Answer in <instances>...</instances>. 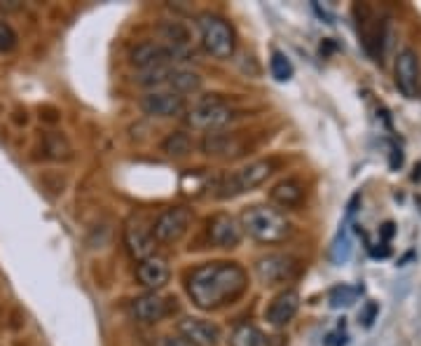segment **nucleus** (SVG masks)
Here are the masks:
<instances>
[{
    "label": "nucleus",
    "instance_id": "f8f14e48",
    "mask_svg": "<svg viewBox=\"0 0 421 346\" xmlns=\"http://www.w3.org/2000/svg\"><path fill=\"white\" fill-rule=\"evenodd\" d=\"M129 311H132V319L141 326H155L169 314V302H166L159 292H145L132 299L129 304Z\"/></svg>",
    "mask_w": 421,
    "mask_h": 346
},
{
    "label": "nucleus",
    "instance_id": "5701e85b",
    "mask_svg": "<svg viewBox=\"0 0 421 346\" xmlns=\"http://www.w3.org/2000/svg\"><path fill=\"white\" fill-rule=\"evenodd\" d=\"M270 70L274 80H279V82H288V80L293 78V63H290V58L283 54V51H274L272 54Z\"/></svg>",
    "mask_w": 421,
    "mask_h": 346
},
{
    "label": "nucleus",
    "instance_id": "20e7f679",
    "mask_svg": "<svg viewBox=\"0 0 421 346\" xmlns=\"http://www.w3.org/2000/svg\"><path fill=\"white\" fill-rule=\"evenodd\" d=\"M272 171H274V164L270 159L251 161V164H246L244 168H239V171L227 175V178L218 185V197L232 199V197H239L244 192H251V190L263 185V183L272 175Z\"/></svg>",
    "mask_w": 421,
    "mask_h": 346
},
{
    "label": "nucleus",
    "instance_id": "b1692460",
    "mask_svg": "<svg viewBox=\"0 0 421 346\" xmlns=\"http://www.w3.org/2000/svg\"><path fill=\"white\" fill-rule=\"evenodd\" d=\"M17 31L7 24L5 19H0V54H5V51H12L17 47Z\"/></svg>",
    "mask_w": 421,
    "mask_h": 346
},
{
    "label": "nucleus",
    "instance_id": "f257e3e1",
    "mask_svg": "<svg viewBox=\"0 0 421 346\" xmlns=\"http://www.w3.org/2000/svg\"><path fill=\"white\" fill-rule=\"evenodd\" d=\"M249 288V276L237 262H208L187 276V295L194 307L215 311L237 302Z\"/></svg>",
    "mask_w": 421,
    "mask_h": 346
},
{
    "label": "nucleus",
    "instance_id": "423d86ee",
    "mask_svg": "<svg viewBox=\"0 0 421 346\" xmlns=\"http://www.w3.org/2000/svg\"><path fill=\"white\" fill-rule=\"evenodd\" d=\"M192 218V211L185 209V206H173V209L162 211L155 220V225H152L155 241L157 244H176L190 232Z\"/></svg>",
    "mask_w": 421,
    "mask_h": 346
},
{
    "label": "nucleus",
    "instance_id": "aec40b11",
    "mask_svg": "<svg viewBox=\"0 0 421 346\" xmlns=\"http://www.w3.org/2000/svg\"><path fill=\"white\" fill-rule=\"evenodd\" d=\"M230 346H270V337L251 323H241L230 335Z\"/></svg>",
    "mask_w": 421,
    "mask_h": 346
},
{
    "label": "nucleus",
    "instance_id": "9d476101",
    "mask_svg": "<svg viewBox=\"0 0 421 346\" xmlns=\"http://www.w3.org/2000/svg\"><path fill=\"white\" fill-rule=\"evenodd\" d=\"M256 274L265 285L286 283L297 274V262L290 255L270 253V255H263L256 262Z\"/></svg>",
    "mask_w": 421,
    "mask_h": 346
},
{
    "label": "nucleus",
    "instance_id": "393cba45",
    "mask_svg": "<svg viewBox=\"0 0 421 346\" xmlns=\"http://www.w3.org/2000/svg\"><path fill=\"white\" fill-rule=\"evenodd\" d=\"M353 299H356V290L349 288V285H342V288H335L330 292V304L335 309L349 307V304H353Z\"/></svg>",
    "mask_w": 421,
    "mask_h": 346
},
{
    "label": "nucleus",
    "instance_id": "f03ea898",
    "mask_svg": "<svg viewBox=\"0 0 421 346\" xmlns=\"http://www.w3.org/2000/svg\"><path fill=\"white\" fill-rule=\"evenodd\" d=\"M239 223H241L244 234H249L251 239L260 241V244H281L293 232L290 220L279 209L267 204H256L246 209Z\"/></svg>",
    "mask_w": 421,
    "mask_h": 346
},
{
    "label": "nucleus",
    "instance_id": "f3484780",
    "mask_svg": "<svg viewBox=\"0 0 421 346\" xmlns=\"http://www.w3.org/2000/svg\"><path fill=\"white\" fill-rule=\"evenodd\" d=\"M136 276H139L141 285H145L150 292H157L159 288H164L171 278L169 262L159 255H152V257H148V260L139 262V267H136Z\"/></svg>",
    "mask_w": 421,
    "mask_h": 346
},
{
    "label": "nucleus",
    "instance_id": "cd10ccee",
    "mask_svg": "<svg viewBox=\"0 0 421 346\" xmlns=\"http://www.w3.org/2000/svg\"><path fill=\"white\" fill-rule=\"evenodd\" d=\"M394 232H396V225L394 223H387V225H384V230H382V237L384 239H391V237H394Z\"/></svg>",
    "mask_w": 421,
    "mask_h": 346
},
{
    "label": "nucleus",
    "instance_id": "4be33fe9",
    "mask_svg": "<svg viewBox=\"0 0 421 346\" xmlns=\"http://www.w3.org/2000/svg\"><path fill=\"white\" fill-rule=\"evenodd\" d=\"M162 150L169 154V157H187V154L192 152V141L190 136L185 134V131H173L164 138L162 143Z\"/></svg>",
    "mask_w": 421,
    "mask_h": 346
},
{
    "label": "nucleus",
    "instance_id": "a878e982",
    "mask_svg": "<svg viewBox=\"0 0 421 346\" xmlns=\"http://www.w3.org/2000/svg\"><path fill=\"white\" fill-rule=\"evenodd\" d=\"M157 346H192L185 340L183 335H164L162 340L157 342Z\"/></svg>",
    "mask_w": 421,
    "mask_h": 346
},
{
    "label": "nucleus",
    "instance_id": "412c9836",
    "mask_svg": "<svg viewBox=\"0 0 421 346\" xmlns=\"http://www.w3.org/2000/svg\"><path fill=\"white\" fill-rule=\"evenodd\" d=\"M159 31L164 35V45L176 49L180 56L185 54V47L187 42H190V33H187V28L183 24H178V21H166V24L159 26Z\"/></svg>",
    "mask_w": 421,
    "mask_h": 346
},
{
    "label": "nucleus",
    "instance_id": "6ab92c4d",
    "mask_svg": "<svg viewBox=\"0 0 421 346\" xmlns=\"http://www.w3.org/2000/svg\"><path fill=\"white\" fill-rule=\"evenodd\" d=\"M270 199L274 204L283 206V209H293V206H297L304 199V185L295 178H286L272 187Z\"/></svg>",
    "mask_w": 421,
    "mask_h": 346
},
{
    "label": "nucleus",
    "instance_id": "6e6552de",
    "mask_svg": "<svg viewBox=\"0 0 421 346\" xmlns=\"http://www.w3.org/2000/svg\"><path fill=\"white\" fill-rule=\"evenodd\" d=\"M180 54L176 49L166 47L164 42H139L132 49V66L139 68L141 73L145 70H157V68H166V66H173V61H178Z\"/></svg>",
    "mask_w": 421,
    "mask_h": 346
},
{
    "label": "nucleus",
    "instance_id": "39448f33",
    "mask_svg": "<svg viewBox=\"0 0 421 346\" xmlns=\"http://www.w3.org/2000/svg\"><path fill=\"white\" fill-rule=\"evenodd\" d=\"M234 117H237L234 110H232L227 103L206 99V101L197 103V106L187 113L185 122L190 124L192 129L213 134V131H222L225 127H230V124L234 122Z\"/></svg>",
    "mask_w": 421,
    "mask_h": 346
},
{
    "label": "nucleus",
    "instance_id": "ddd939ff",
    "mask_svg": "<svg viewBox=\"0 0 421 346\" xmlns=\"http://www.w3.org/2000/svg\"><path fill=\"white\" fill-rule=\"evenodd\" d=\"M206 234L215 246L234 248V246H239V241H241L244 230H241V223H239L237 218L227 216V213H218V216H213L208 220Z\"/></svg>",
    "mask_w": 421,
    "mask_h": 346
},
{
    "label": "nucleus",
    "instance_id": "9b49d317",
    "mask_svg": "<svg viewBox=\"0 0 421 346\" xmlns=\"http://www.w3.org/2000/svg\"><path fill=\"white\" fill-rule=\"evenodd\" d=\"M125 246L129 250V255L139 262L152 257L155 255V248H157L152 227H145L141 220H129L127 227H125Z\"/></svg>",
    "mask_w": 421,
    "mask_h": 346
},
{
    "label": "nucleus",
    "instance_id": "4468645a",
    "mask_svg": "<svg viewBox=\"0 0 421 346\" xmlns=\"http://www.w3.org/2000/svg\"><path fill=\"white\" fill-rule=\"evenodd\" d=\"M178 335H183L192 346H218L222 333L215 323L204 319H183L178 321Z\"/></svg>",
    "mask_w": 421,
    "mask_h": 346
},
{
    "label": "nucleus",
    "instance_id": "0eeeda50",
    "mask_svg": "<svg viewBox=\"0 0 421 346\" xmlns=\"http://www.w3.org/2000/svg\"><path fill=\"white\" fill-rule=\"evenodd\" d=\"M394 80L398 92L405 99H417L419 87H421V66H419V54L412 47H405L398 51L396 66H394Z\"/></svg>",
    "mask_w": 421,
    "mask_h": 346
},
{
    "label": "nucleus",
    "instance_id": "7ed1b4c3",
    "mask_svg": "<svg viewBox=\"0 0 421 346\" xmlns=\"http://www.w3.org/2000/svg\"><path fill=\"white\" fill-rule=\"evenodd\" d=\"M197 26H199L201 45H204V49L210 56L225 61V58H230L234 54V49H237L234 31H232V26L222 17L204 12V14H199Z\"/></svg>",
    "mask_w": 421,
    "mask_h": 346
},
{
    "label": "nucleus",
    "instance_id": "1a4fd4ad",
    "mask_svg": "<svg viewBox=\"0 0 421 346\" xmlns=\"http://www.w3.org/2000/svg\"><path fill=\"white\" fill-rule=\"evenodd\" d=\"M141 110L155 120H171V117H180L185 113V99L173 92L155 89L141 99Z\"/></svg>",
    "mask_w": 421,
    "mask_h": 346
},
{
    "label": "nucleus",
    "instance_id": "bb28decb",
    "mask_svg": "<svg viewBox=\"0 0 421 346\" xmlns=\"http://www.w3.org/2000/svg\"><path fill=\"white\" fill-rule=\"evenodd\" d=\"M377 311H379V309H377V304H367V309H365V311H363V316H360L363 326H367V328L372 326V321H375Z\"/></svg>",
    "mask_w": 421,
    "mask_h": 346
},
{
    "label": "nucleus",
    "instance_id": "dca6fc26",
    "mask_svg": "<svg viewBox=\"0 0 421 346\" xmlns=\"http://www.w3.org/2000/svg\"><path fill=\"white\" fill-rule=\"evenodd\" d=\"M297 309H300V292L288 288V290L279 292V295L270 302V307H267V311H265V319L270 326L283 328L295 319Z\"/></svg>",
    "mask_w": 421,
    "mask_h": 346
},
{
    "label": "nucleus",
    "instance_id": "2eb2a0df",
    "mask_svg": "<svg viewBox=\"0 0 421 346\" xmlns=\"http://www.w3.org/2000/svg\"><path fill=\"white\" fill-rule=\"evenodd\" d=\"M201 152L213 159H234L239 154H244V143L237 134L213 131V134H206L204 141H201Z\"/></svg>",
    "mask_w": 421,
    "mask_h": 346
},
{
    "label": "nucleus",
    "instance_id": "a211bd4d",
    "mask_svg": "<svg viewBox=\"0 0 421 346\" xmlns=\"http://www.w3.org/2000/svg\"><path fill=\"white\" fill-rule=\"evenodd\" d=\"M164 89L178 94V97H183V94H194L201 89V78L194 70L171 66L169 73H166V80H164Z\"/></svg>",
    "mask_w": 421,
    "mask_h": 346
}]
</instances>
